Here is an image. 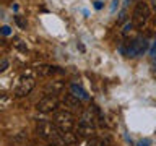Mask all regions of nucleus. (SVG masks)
Instances as JSON below:
<instances>
[{"mask_svg": "<svg viewBox=\"0 0 156 146\" xmlns=\"http://www.w3.org/2000/svg\"><path fill=\"white\" fill-rule=\"evenodd\" d=\"M57 107H58V101H57V97L54 96V94L44 96L42 99L37 102V110H39V112H44V114L57 110Z\"/></svg>", "mask_w": 156, "mask_h": 146, "instance_id": "0eeeda50", "label": "nucleus"}, {"mask_svg": "<svg viewBox=\"0 0 156 146\" xmlns=\"http://www.w3.org/2000/svg\"><path fill=\"white\" fill-rule=\"evenodd\" d=\"M101 7H102V3H101V2H94V8H98V10H99Z\"/></svg>", "mask_w": 156, "mask_h": 146, "instance_id": "dca6fc26", "label": "nucleus"}, {"mask_svg": "<svg viewBox=\"0 0 156 146\" xmlns=\"http://www.w3.org/2000/svg\"><path fill=\"white\" fill-rule=\"evenodd\" d=\"M2 34L8 36V34H10V28H8V26H3V28H2Z\"/></svg>", "mask_w": 156, "mask_h": 146, "instance_id": "ddd939ff", "label": "nucleus"}, {"mask_svg": "<svg viewBox=\"0 0 156 146\" xmlns=\"http://www.w3.org/2000/svg\"><path fill=\"white\" fill-rule=\"evenodd\" d=\"M150 54H151V57H154V55H156V41H154V44H153V47H151Z\"/></svg>", "mask_w": 156, "mask_h": 146, "instance_id": "f8f14e48", "label": "nucleus"}, {"mask_svg": "<svg viewBox=\"0 0 156 146\" xmlns=\"http://www.w3.org/2000/svg\"><path fill=\"white\" fill-rule=\"evenodd\" d=\"M151 65H153V68L156 70V55H154V57H151Z\"/></svg>", "mask_w": 156, "mask_h": 146, "instance_id": "2eb2a0df", "label": "nucleus"}, {"mask_svg": "<svg viewBox=\"0 0 156 146\" xmlns=\"http://www.w3.org/2000/svg\"><path fill=\"white\" fill-rule=\"evenodd\" d=\"M86 146H114V141L111 136H99V138H91Z\"/></svg>", "mask_w": 156, "mask_h": 146, "instance_id": "6e6552de", "label": "nucleus"}, {"mask_svg": "<svg viewBox=\"0 0 156 146\" xmlns=\"http://www.w3.org/2000/svg\"><path fill=\"white\" fill-rule=\"evenodd\" d=\"M151 3H153V8L156 10V0H151Z\"/></svg>", "mask_w": 156, "mask_h": 146, "instance_id": "f3484780", "label": "nucleus"}, {"mask_svg": "<svg viewBox=\"0 0 156 146\" xmlns=\"http://www.w3.org/2000/svg\"><path fill=\"white\" fill-rule=\"evenodd\" d=\"M54 123L63 133H72V130L75 128V115L68 110H57L54 115Z\"/></svg>", "mask_w": 156, "mask_h": 146, "instance_id": "f03ea898", "label": "nucleus"}, {"mask_svg": "<svg viewBox=\"0 0 156 146\" xmlns=\"http://www.w3.org/2000/svg\"><path fill=\"white\" fill-rule=\"evenodd\" d=\"M7 65H8V62H7V60H3V62H2V68H0V70L5 71V70H7Z\"/></svg>", "mask_w": 156, "mask_h": 146, "instance_id": "4468645a", "label": "nucleus"}, {"mask_svg": "<svg viewBox=\"0 0 156 146\" xmlns=\"http://www.w3.org/2000/svg\"><path fill=\"white\" fill-rule=\"evenodd\" d=\"M150 144H151V140H148V138L138 141V146H150Z\"/></svg>", "mask_w": 156, "mask_h": 146, "instance_id": "9b49d317", "label": "nucleus"}, {"mask_svg": "<svg viewBox=\"0 0 156 146\" xmlns=\"http://www.w3.org/2000/svg\"><path fill=\"white\" fill-rule=\"evenodd\" d=\"M96 128V120H94V114L91 110H86L81 115L80 122H78V131L81 135H90L91 131H94Z\"/></svg>", "mask_w": 156, "mask_h": 146, "instance_id": "39448f33", "label": "nucleus"}, {"mask_svg": "<svg viewBox=\"0 0 156 146\" xmlns=\"http://www.w3.org/2000/svg\"><path fill=\"white\" fill-rule=\"evenodd\" d=\"M33 88H34V78L31 75H23V76H20L13 91H15V96L23 97V96H28L33 91Z\"/></svg>", "mask_w": 156, "mask_h": 146, "instance_id": "20e7f679", "label": "nucleus"}, {"mask_svg": "<svg viewBox=\"0 0 156 146\" xmlns=\"http://www.w3.org/2000/svg\"><path fill=\"white\" fill-rule=\"evenodd\" d=\"M146 49H148V41L145 37H135L133 41L129 44V49H127V55L129 57H138L141 55Z\"/></svg>", "mask_w": 156, "mask_h": 146, "instance_id": "423d86ee", "label": "nucleus"}, {"mask_svg": "<svg viewBox=\"0 0 156 146\" xmlns=\"http://www.w3.org/2000/svg\"><path fill=\"white\" fill-rule=\"evenodd\" d=\"M125 2H135V0H125Z\"/></svg>", "mask_w": 156, "mask_h": 146, "instance_id": "a211bd4d", "label": "nucleus"}, {"mask_svg": "<svg viewBox=\"0 0 156 146\" xmlns=\"http://www.w3.org/2000/svg\"><path fill=\"white\" fill-rule=\"evenodd\" d=\"M151 16V10L148 7V3H145V2H138L135 5V10H133V24L136 28H143L146 21L150 19Z\"/></svg>", "mask_w": 156, "mask_h": 146, "instance_id": "7ed1b4c3", "label": "nucleus"}, {"mask_svg": "<svg viewBox=\"0 0 156 146\" xmlns=\"http://www.w3.org/2000/svg\"><path fill=\"white\" fill-rule=\"evenodd\" d=\"M37 135L46 143L52 144V146L68 144V143H73L76 140L72 133H63V131H60L54 122H49V120H41L37 123Z\"/></svg>", "mask_w": 156, "mask_h": 146, "instance_id": "f257e3e1", "label": "nucleus"}, {"mask_svg": "<svg viewBox=\"0 0 156 146\" xmlns=\"http://www.w3.org/2000/svg\"><path fill=\"white\" fill-rule=\"evenodd\" d=\"M63 102H65V106H68V107H80V99H78L75 94H67Z\"/></svg>", "mask_w": 156, "mask_h": 146, "instance_id": "9d476101", "label": "nucleus"}, {"mask_svg": "<svg viewBox=\"0 0 156 146\" xmlns=\"http://www.w3.org/2000/svg\"><path fill=\"white\" fill-rule=\"evenodd\" d=\"M70 91H72V94H75V96L78 97V99H83V101H85V99H88V97H90V96H88V92L83 89L81 86H78V85H72V86H70Z\"/></svg>", "mask_w": 156, "mask_h": 146, "instance_id": "1a4fd4ad", "label": "nucleus"}]
</instances>
